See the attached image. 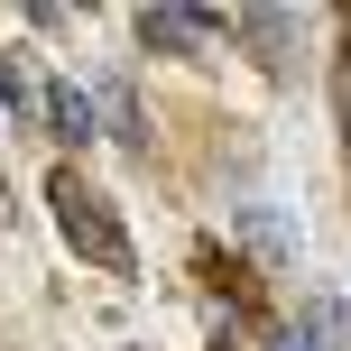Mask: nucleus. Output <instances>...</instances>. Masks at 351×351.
<instances>
[{
  "mask_svg": "<svg viewBox=\"0 0 351 351\" xmlns=\"http://www.w3.org/2000/svg\"><path fill=\"white\" fill-rule=\"evenodd\" d=\"M47 204H56V231H65L74 259L130 278V231H121V213H111V194H93L74 167H56V176H47Z\"/></svg>",
  "mask_w": 351,
  "mask_h": 351,
  "instance_id": "1",
  "label": "nucleus"
},
{
  "mask_svg": "<svg viewBox=\"0 0 351 351\" xmlns=\"http://www.w3.org/2000/svg\"><path fill=\"white\" fill-rule=\"evenodd\" d=\"M231 19H213V10H139V47H167V56H194V47H213Z\"/></svg>",
  "mask_w": 351,
  "mask_h": 351,
  "instance_id": "2",
  "label": "nucleus"
},
{
  "mask_svg": "<svg viewBox=\"0 0 351 351\" xmlns=\"http://www.w3.org/2000/svg\"><path fill=\"white\" fill-rule=\"evenodd\" d=\"M37 111H47V139H65V148L102 139V111H93V93H74V84H47V93H37Z\"/></svg>",
  "mask_w": 351,
  "mask_h": 351,
  "instance_id": "3",
  "label": "nucleus"
},
{
  "mask_svg": "<svg viewBox=\"0 0 351 351\" xmlns=\"http://www.w3.org/2000/svg\"><path fill=\"white\" fill-rule=\"evenodd\" d=\"M102 111H111V139L148 148V121H139V93H130V84H102Z\"/></svg>",
  "mask_w": 351,
  "mask_h": 351,
  "instance_id": "4",
  "label": "nucleus"
},
{
  "mask_svg": "<svg viewBox=\"0 0 351 351\" xmlns=\"http://www.w3.org/2000/svg\"><path fill=\"white\" fill-rule=\"evenodd\" d=\"M0 111H10V121H28V111H37V84L19 74V56H10V47H0Z\"/></svg>",
  "mask_w": 351,
  "mask_h": 351,
  "instance_id": "5",
  "label": "nucleus"
},
{
  "mask_svg": "<svg viewBox=\"0 0 351 351\" xmlns=\"http://www.w3.org/2000/svg\"><path fill=\"white\" fill-rule=\"evenodd\" d=\"M0 222H10V185H0Z\"/></svg>",
  "mask_w": 351,
  "mask_h": 351,
  "instance_id": "6",
  "label": "nucleus"
},
{
  "mask_svg": "<svg viewBox=\"0 0 351 351\" xmlns=\"http://www.w3.org/2000/svg\"><path fill=\"white\" fill-rule=\"evenodd\" d=\"M278 351H315V342H278Z\"/></svg>",
  "mask_w": 351,
  "mask_h": 351,
  "instance_id": "7",
  "label": "nucleus"
}]
</instances>
